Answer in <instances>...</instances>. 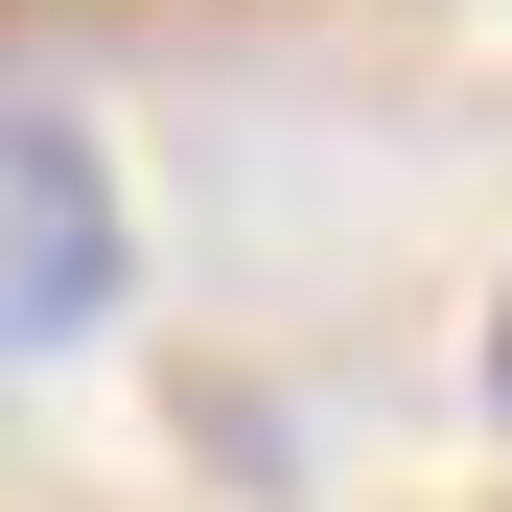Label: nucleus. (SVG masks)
<instances>
[{"label": "nucleus", "instance_id": "f257e3e1", "mask_svg": "<svg viewBox=\"0 0 512 512\" xmlns=\"http://www.w3.org/2000/svg\"><path fill=\"white\" fill-rule=\"evenodd\" d=\"M117 303H140V210H117V163H94V117L0 94V373L94 350Z\"/></svg>", "mask_w": 512, "mask_h": 512}, {"label": "nucleus", "instance_id": "f03ea898", "mask_svg": "<svg viewBox=\"0 0 512 512\" xmlns=\"http://www.w3.org/2000/svg\"><path fill=\"white\" fill-rule=\"evenodd\" d=\"M489 419H512V303H489Z\"/></svg>", "mask_w": 512, "mask_h": 512}]
</instances>
